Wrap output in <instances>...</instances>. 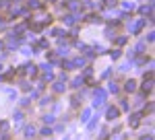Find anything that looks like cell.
Masks as SVG:
<instances>
[{
	"mask_svg": "<svg viewBox=\"0 0 155 140\" xmlns=\"http://www.w3.org/2000/svg\"><path fill=\"white\" fill-rule=\"evenodd\" d=\"M104 101H106V91H104V89H97V91H95V101H93V107H99Z\"/></svg>",
	"mask_w": 155,
	"mask_h": 140,
	"instance_id": "6da1fadb",
	"label": "cell"
},
{
	"mask_svg": "<svg viewBox=\"0 0 155 140\" xmlns=\"http://www.w3.org/2000/svg\"><path fill=\"white\" fill-rule=\"evenodd\" d=\"M145 21L143 19H139V21H134V23H128V29H130V33H139L141 29H143Z\"/></svg>",
	"mask_w": 155,
	"mask_h": 140,
	"instance_id": "7a4b0ae2",
	"label": "cell"
},
{
	"mask_svg": "<svg viewBox=\"0 0 155 140\" xmlns=\"http://www.w3.org/2000/svg\"><path fill=\"white\" fill-rule=\"evenodd\" d=\"M151 89H153V76L149 74V78H145V82H143V91H145V93H149Z\"/></svg>",
	"mask_w": 155,
	"mask_h": 140,
	"instance_id": "3957f363",
	"label": "cell"
},
{
	"mask_svg": "<svg viewBox=\"0 0 155 140\" xmlns=\"http://www.w3.org/2000/svg\"><path fill=\"white\" fill-rule=\"evenodd\" d=\"M128 124H130L132 128H137V126L141 124V113H134V116H130V119H128Z\"/></svg>",
	"mask_w": 155,
	"mask_h": 140,
	"instance_id": "277c9868",
	"label": "cell"
},
{
	"mask_svg": "<svg viewBox=\"0 0 155 140\" xmlns=\"http://www.w3.org/2000/svg\"><path fill=\"white\" fill-rule=\"evenodd\" d=\"M106 116H107V119H116V117H118V109H116V107H107Z\"/></svg>",
	"mask_w": 155,
	"mask_h": 140,
	"instance_id": "5b68a950",
	"label": "cell"
},
{
	"mask_svg": "<svg viewBox=\"0 0 155 140\" xmlns=\"http://www.w3.org/2000/svg\"><path fill=\"white\" fill-rule=\"evenodd\" d=\"M23 68H25V72H27V74H31V76H35V74H37V68L33 66V64H25Z\"/></svg>",
	"mask_w": 155,
	"mask_h": 140,
	"instance_id": "8992f818",
	"label": "cell"
},
{
	"mask_svg": "<svg viewBox=\"0 0 155 140\" xmlns=\"http://www.w3.org/2000/svg\"><path fill=\"white\" fill-rule=\"evenodd\" d=\"M89 117H91V109H85V111H83V117H81V122H83V124H89Z\"/></svg>",
	"mask_w": 155,
	"mask_h": 140,
	"instance_id": "52a82bcc",
	"label": "cell"
},
{
	"mask_svg": "<svg viewBox=\"0 0 155 140\" xmlns=\"http://www.w3.org/2000/svg\"><path fill=\"white\" fill-rule=\"evenodd\" d=\"M124 89H126L128 93H132V91L137 89V82H134V81H128V82H126V87H124Z\"/></svg>",
	"mask_w": 155,
	"mask_h": 140,
	"instance_id": "ba28073f",
	"label": "cell"
},
{
	"mask_svg": "<svg viewBox=\"0 0 155 140\" xmlns=\"http://www.w3.org/2000/svg\"><path fill=\"white\" fill-rule=\"evenodd\" d=\"M33 134H35V128H33V126H29V128H25V136H27V138H31Z\"/></svg>",
	"mask_w": 155,
	"mask_h": 140,
	"instance_id": "9c48e42d",
	"label": "cell"
},
{
	"mask_svg": "<svg viewBox=\"0 0 155 140\" xmlns=\"http://www.w3.org/2000/svg\"><path fill=\"white\" fill-rule=\"evenodd\" d=\"M68 8H71V11H77V8H79V2H77V0H71V2H68Z\"/></svg>",
	"mask_w": 155,
	"mask_h": 140,
	"instance_id": "30bf717a",
	"label": "cell"
},
{
	"mask_svg": "<svg viewBox=\"0 0 155 140\" xmlns=\"http://www.w3.org/2000/svg\"><path fill=\"white\" fill-rule=\"evenodd\" d=\"M72 87H74V89L83 87V78H74V81H72Z\"/></svg>",
	"mask_w": 155,
	"mask_h": 140,
	"instance_id": "8fae6325",
	"label": "cell"
},
{
	"mask_svg": "<svg viewBox=\"0 0 155 140\" xmlns=\"http://www.w3.org/2000/svg\"><path fill=\"white\" fill-rule=\"evenodd\" d=\"M17 46H19V39L11 37V39H8V47H17Z\"/></svg>",
	"mask_w": 155,
	"mask_h": 140,
	"instance_id": "7c38bea8",
	"label": "cell"
},
{
	"mask_svg": "<svg viewBox=\"0 0 155 140\" xmlns=\"http://www.w3.org/2000/svg\"><path fill=\"white\" fill-rule=\"evenodd\" d=\"M54 89H56L58 93H60V91H64V81H58V82H56V87H54Z\"/></svg>",
	"mask_w": 155,
	"mask_h": 140,
	"instance_id": "4fadbf2b",
	"label": "cell"
},
{
	"mask_svg": "<svg viewBox=\"0 0 155 140\" xmlns=\"http://www.w3.org/2000/svg\"><path fill=\"white\" fill-rule=\"evenodd\" d=\"M41 4L37 2V0H29V8H39Z\"/></svg>",
	"mask_w": 155,
	"mask_h": 140,
	"instance_id": "5bb4252c",
	"label": "cell"
},
{
	"mask_svg": "<svg viewBox=\"0 0 155 140\" xmlns=\"http://www.w3.org/2000/svg\"><path fill=\"white\" fill-rule=\"evenodd\" d=\"M122 8H124V11H132V8H134V4H132V2H124V4H122Z\"/></svg>",
	"mask_w": 155,
	"mask_h": 140,
	"instance_id": "9a60e30c",
	"label": "cell"
},
{
	"mask_svg": "<svg viewBox=\"0 0 155 140\" xmlns=\"http://www.w3.org/2000/svg\"><path fill=\"white\" fill-rule=\"evenodd\" d=\"M85 64V60L83 58H77V60H72V66H83Z\"/></svg>",
	"mask_w": 155,
	"mask_h": 140,
	"instance_id": "2e32d148",
	"label": "cell"
},
{
	"mask_svg": "<svg viewBox=\"0 0 155 140\" xmlns=\"http://www.w3.org/2000/svg\"><path fill=\"white\" fill-rule=\"evenodd\" d=\"M8 130V122H0V132H6Z\"/></svg>",
	"mask_w": 155,
	"mask_h": 140,
	"instance_id": "e0dca14e",
	"label": "cell"
},
{
	"mask_svg": "<svg viewBox=\"0 0 155 140\" xmlns=\"http://www.w3.org/2000/svg\"><path fill=\"white\" fill-rule=\"evenodd\" d=\"M110 91H112V93H118V87H116V82H110Z\"/></svg>",
	"mask_w": 155,
	"mask_h": 140,
	"instance_id": "ac0fdd59",
	"label": "cell"
},
{
	"mask_svg": "<svg viewBox=\"0 0 155 140\" xmlns=\"http://www.w3.org/2000/svg\"><path fill=\"white\" fill-rule=\"evenodd\" d=\"M74 21H77V17H72V14H71V17H66V25H72Z\"/></svg>",
	"mask_w": 155,
	"mask_h": 140,
	"instance_id": "d6986e66",
	"label": "cell"
},
{
	"mask_svg": "<svg viewBox=\"0 0 155 140\" xmlns=\"http://www.w3.org/2000/svg\"><path fill=\"white\" fill-rule=\"evenodd\" d=\"M44 122H46V124H52V122H54V116H46V117H44Z\"/></svg>",
	"mask_w": 155,
	"mask_h": 140,
	"instance_id": "ffe728a7",
	"label": "cell"
},
{
	"mask_svg": "<svg viewBox=\"0 0 155 140\" xmlns=\"http://www.w3.org/2000/svg\"><path fill=\"white\" fill-rule=\"evenodd\" d=\"M41 134H44V136H50V134H52V130H50V128H44V130H41Z\"/></svg>",
	"mask_w": 155,
	"mask_h": 140,
	"instance_id": "44dd1931",
	"label": "cell"
},
{
	"mask_svg": "<svg viewBox=\"0 0 155 140\" xmlns=\"http://www.w3.org/2000/svg\"><path fill=\"white\" fill-rule=\"evenodd\" d=\"M4 4H6V0H0V8H2V6H4Z\"/></svg>",
	"mask_w": 155,
	"mask_h": 140,
	"instance_id": "7402d4cb",
	"label": "cell"
},
{
	"mask_svg": "<svg viewBox=\"0 0 155 140\" xmlns=\"http://www.w3.org/2000/svg\"><path fill=\"white\" fill-rule=\"evenodd\" d=\"M141 140H153V138H151V136H143Z\"/></svg>",
	"mask_w": 155,
	"mask_h": 140,
	"instance_id": "603a6c76",
	"label": "cell"
},
{
	"mask_svg": "<svg viewBox=\"0 0 155 140\" xmlns=\"http://www.w3.org/2000/svg\"><path fill=\"white\" fill-rule=\"evenodd\" d=\"M4 25H6L4 21H0V29H4Z\"/></svg>",
	"mask_w": 155,
	"mask_h": 140,
	"instance_id": "cb8c5ba5",
	"label": "cell"
},
{
	"mask_svg": "<svg viewBox=\"0 0 155 140\" xmlns=\"http://www.w3.org/2000/svg\"><path fill=\"white\" fill-rule=\"evenodd\" d=\"M2 47H4V43H2V41H0V49H2Z\"/></svg>",
	"mask_w": 155,
	"mask_h": 140,
	"instance_id": "d4e9b609",
	"label": "cell"
}]
</instances>
